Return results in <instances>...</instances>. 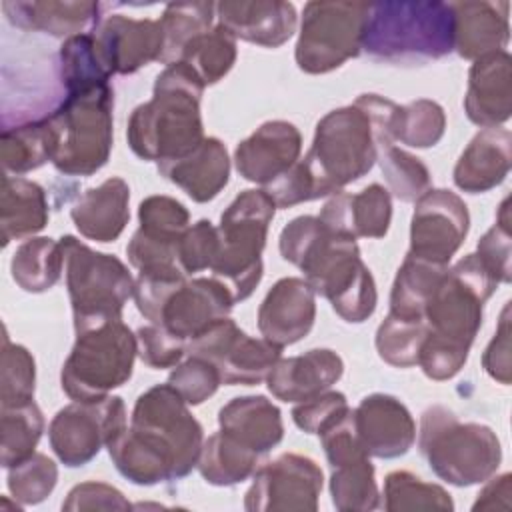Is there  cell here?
Masks as SVG:
<instances>
[{
    "mask_svg": "<svg viewBox=\"0 0 512 512\" xmlns=\"http://www.w3.org/2000/svg\"><path fill=\"white\" fill-rule=\"evenodd\" d=\"M2 466L10 468L34 454L44 432V416L34 400L2 408Z\"/></svg>",
    "mask_w": 512,
    "mask_h": 512,
    "instance_id": "44",
    "label": "cell"
},
{
    "mask_svg": "<svg viewBox=\"0 0 512 512\" xmlns=\"http://www.w3.org/2000/svg\"><path fill=\"white\" fill-rule=\"evenodd\" d=\"M482 366L490 378L496 382L508 386L510 384V372H512V362H510V302H506L498 328L490 340V344L484 350L482 356Z\"/></svg>",
    "mask_w": 512,
    "mask_h": 512,
    "instance_id": "55",
    "label": "cell"
},
{
    "mask_svg": "<svg viewBox=\"0 0 512 512\" xmlns=\"http://www.w3.org/2000/svg\"><path fill=\"white\" fill-rule=\"evenodd\" d=\"M216 4L212 2H172L164 8L160 26L164 34V52L160 62L174 64L184 46L196 36L208 32L214 22Z\"/></svg>",
    "mask_w": 512,
    "mask_h": 512,
    "instance_id": "40",
    "label": "cell"
},
{
    "mask_svg": "<svg viewBox=\"0 0 512 512\" xmlns=\"http://www.w3.org/2000/svg\"><path fill=\"white\" fill-rule=\"evenodd\" d=\"M6 470L8 490L12 498L22 506H34L44 502L58 482V468L54 460L40 452L30 454L28 458Z\"/></svg>",
    "mask_w": 512,
    "mask_h": 512,
    "instance_id": "47",
    "label": "cell"
},
{
    "mask_svg": "<svg viewBox=\"0 0 512 512\" xmlns=\"http://www.w3.org/2000/svg\"><path fill=\"white\" fill-rule=\"evenodd\" d=\"M126 430L170 480H180L196 468L204 430L186 400L168 382L138 396Z\"/></svg>",
    "mask_w": 512,
    "mask_h": 512,
    "instance_id": "7",
    "label": "cell"
},
{
    "mask_svg": "<svg viewBox=\"0 0 512 512\" xmlns=\"http://www.w3.org/2000/svg\"><path fill=\"white\" fill-rule=\"evenodd\" d=\"M330 468V496L336 510L368 512L380 506V492L370 456H354Z\"/></svg>",
    "mask_w": 512,
    "mask_h": 512,
    "instance_id": "38",
    "label": "cell"
},
{
    "mask_svg": "<svg viewBox=\"0 0 512 512\" xmlns=\"http://www.w3.org/2000/svg\"><path fill=\"white\" fill-rule=\"evenodd\" d=\"M454 14V50L464 60H478L504 50L510 36L508 2H450Z\"/></svg>",
    "mask_w": 512,
    "mask_h": 512,
    "instance_id": "27",
    "label": "cell"
},
{
    "mask_svg": "<svg viewBox=\"0 0 512 512\" xmlns=\"http://www.w3.org/2000/svg\"><path fill=\"white\" fill-rule=\"evenodd\" d=\"M300 150L302 136L292 122L268 120L236 146L234 166L244 180L268 186L300 160Z\"/></svg>",
    "mask_w": 512,
    "mask_h": 512,
    "instance_id": "20",
    "label": "cell"
},
{
    "mask_svg": "<svg viewBox=\"0 0 512 512\" xmlns=\"http://www.w3.org/2000/svg\"><path fill=\"white\" fill-rule=\"evenodd\" d=\"M300 164L314 200L342 192L368 174L376 164V128L366 108L354 100L322 116Z\"/></svg>",
    "mask_w": 512,
    "mask_h": 512,
    "instance_id": "4",
    "label": "cell"
},
{
    "mask_svg": "<svg viewBox=\"0 0 512 512\" xmlns=\"http://www.w3.org/2000/svg\"><path fill=\"white\" fill-rule=\"evenodd\" d=\"M344 374L342 358L330 348H312L280 358L266 376V386L282 402H304L330 390Z\"/></svg>",
    "mask_w": 512,
    "mask_h": 512,
    "instance_id": "24",
    "label": "cell"
},
{
    "mask_svg": "<svg viewBox=\"0 0 512 512\" xmlns=\"http://www.w3.org/2000/svg\"><path fill=\"white\" fill-rule=\"evenodd\" d=\"M274 212V200L260 188L240 192L220 216L218 254L210 270L230 290L234 304L246 300L262 280V250Z\"/></svg>",
    "mask_w": 512,
    "mask_h": 512,
    "instance_id": "8",
    "label": "cell"
},
{
    "mask_svg": "<svg viewBox=\"0 0 512 512\" xmlns=\"http://www.w3.org/2000/svg\"><path fill=\"white\" fill-rule=\"evenodd\" d=\"M216 16L236 40L264 48L288 42L298 24L294 4L282 0H226L216 4Z\"/></svg>",
    "mask_w": 512,
    "mask_h": 512,
    "instance_id": "22",
    "label": "cell"
},
{
    "mask_svg": "<svg viewBox=\"0 0 512 512\" xmlns=\"http://www.w3.org/2000/svg\"><path fill=\"white\" fill-rule=\"evenodd\" d=\"M318 218L332 232L350 238H382L390 228L392 198L380 184H370L356 194L336 192Z\"/></svg>",
    "mask_w": 512,
    "mask_h": 512,
    "instance_id": "25",
    "label": "cell"
},
{
    "mask_svg": "<svg viewBox=\"0 0 512 512\" xmlns=\"http://www.w3.org/2000/svg\"><path fill=\"white\" fill-rule=\"evenodd\" d=\"M316 320V292L304 278H280L258 308L262 338L284 348L300 342Z\"/></svg>",
    "mask_w": 512,
    "mask_h": 512,
    "instance_id": "21",
    "label": "cell"
},
{
    "mask_svg": "<svg viewBox=\"0 0 512 512\" xmlns=\"http://www.w3.org/2000/svg\"><path fill=\"white\" fill-rule=\"evenodd\" d=\"M350 410L348 400L342 392L326 390L304 402H298L292 410L294 424L306 434H322L336 424Z\"/></svg>",
    "mask_w": 512,
    "mask_h": 512,
    "instance_id": "52",
    "label": "cell"
},
{
    "mask_svg": "<svg viewBox=\"0 0 512 512\" xmlns=\"http://www.w3.org/2000/svg\"><path fill=\"white\" fill-rule=\"evenodd\" d=\"M204 84L182 62L168 64L154 82L152 98L134 108L126 138L148 162H170L192 152L206 136L200 116Z\"/></svg>",
    "mask_w": 512,
    "mask_h": 512,
    "instance_id": "2",
    "label": "cell"
},
{
    "mask_svg": "<svg viewBox=\"0 0 512 512\" xmlns=\"http://www.w3.org/2000/svg\"><path fill=\"white\" fill-rule=\"evenodd\" d=\"M6 506H8V498H6V496H4V498H2V504H0V512H2V510H4V508H6ZM12 508H14V510H20V508H22V504H18V502H14V504H12Z\"/></svg>",
    "mask_w": 512,
    "mask_h": 512,
    "instance_id": "57",
    "label": "cell"
},
{
    "mask_svg": "<svg viewBox=\"0 0 512 512\" xmlns=\"http://www.w3.org/2000/svg\"><path fill=\"white\" fill-rule=\"evenodd\" d=\"M468 228L470 214L464 200L452 190L430 188L414 204L408 254L448 266Z\"/></svg>",
    "mask_w": 512,
    "mask_h": 512,
    "instance_id": "16",
    "label": "cell"
},
{
    "mask_svg": "<svg viewBox=\"0 0 512 512\" xmlns=\"http://www.w3.org/2000/svg\"><path fill=\"white\" fill-rule=\"evenodd\" d=\"M48 224V200L40 184L20 178L4 176L0 194V230L2 246L12 240L32 238Z\"/></svg>",
    "mask_w": 512,
    "mask_h": 512,
    "instance_id": "32",
    "label": "cell"
},
{
    "mask_svg": "<svg viewBox=\"0 0 512 512\" xmlns=\"http://www.w3.org/2000/svg\"><path fill=\"white\" fill-rule=\"evenodd\" d=\"M384 510L404 512V510H438L452 512L454 502L450 494L432 482H424L408 470H394L384 478Z\"/></svg>",
    "mask_w": 512,
    "mask_h": 512,
    "instance_id": "43",
    "label": "cell"
},
{
    "mask_svg": "<svg viewBox=\"0 0 512 512\" xmlns=\"http://www.w3.org/2000/svg\"><path fill=\"white\" fill-rule=\"evenodd\" d=\"M322 480V470L312 458L284 452L254 472L244 508L248 512H314Z\"/></svg>",
    "mask_w": 512,
    "mask_h": 512,
    "instance_id": "15",
    "label": "cell"
},
{
    "mask_svg": "<svg viewBox=\"0 0 512 512\" xmlns=\"http://www.w3.org/2000/svg\"><path fill=\"white\" fill-rule=\"evenodd\" d=\"M168 384L186 400L188 406H198L208 400L222 382L212 362L200 356H188L172 368Z\"/></svg>",
    "mask_w": 512,
    "mask_h": 512,
    "instance_id": "49",
    "label": "cell"
},
{
    "mask_svg": "<svg viewBox=\"0 0 512 512\" xmlns=\"http://www.w3.org/2000/svg\"><path fill=\"white\" fill-rule=\"evenodd\" d=\"M92 34L102 54V60L112 76L134 74L142 66L160 60L164 52V34L160 20H136L124 14H112L100 20Z\"/></svg>",
    "mask_w": 512,
    "mask_h": 512,
    "instance_id": "18",
    "label": "cell"
},
{
    "mask_svg": "<svg viewBox=\"0 0 512 512\" xmlns=\"http://www.w3.org/2000/svg\"><path fill=\"white\" fill-rule=\"evenodd\" d=\"M126 430V406L120 396L72 402L56 412L48 426L50 448L68 468L88 464Z\"/></svg>",
    "mask_w": 512,
    "mask_h": 512,
    "instance_id": "13",
    "label": "cell"
},
{
    "mask_svg": "<svg viewBox=\"0 0 512 512\" xmlns=\"http://www.w3.org/2000/svg\"><path fill=\"white\" fill-rule=\"evenodd\" d=\"M498 282L474 254H466L448 268L440 286L424 308L428 334L456 348L468 350L482 326V312Z\"/></svg>",
    "mask_w": 512,
    "mask_h": 512,
    "instance_id": "11",
    "label": "cell"
},
{
    "mask_svg": "<svg viewBox=\"0 0 512 512\" xmlns=\"http://www.w3.org/2000/svg\"><path fill=\"white\" fill-rule=\"evenodd\" d=\"M158 172L182 188L194 202H210L228 184L230 158L226 146L218 138L208 136L186 156L160 162Z\"/></svg>",
    "mask_w": 512,
    "mask_h": 512,
    "instance_id": "28",
    "label": "cell"
},
{
    "mask_svg": "<svg viewBox=\"0 0 512 512\" xmlns=\"http://www.w3.org/2000/svg\"><path fill=\"white\" fill-rule=\"evenodd\" d=\"M368 6L366 2H308L294 50L298 68L306 74H328L358 56Z\"/></svg>",
    "mask_w": 512,
    "mask_h": 512,
    "instance_id": "12",
    "label": "cell"
},
{
    "mask_svg": "<svg viewBox=\"0 0 512 512\" xmlns=\"http://www.w3.org/2000/svg\"><path fill=\"white\" fill-rule=\"evenodd\" d=\"M10 24L22 30L70 38L92 32L100 22V2H2Z\"/></svg>",
    "mask_w": 512,
    "mask_h": 512,
    "instance_id": "31",
    "label": "cell"
},
{
    "mask_svg": "<svg viewBox=\"0 0 512 512\" xmlns=\"http://www.w3.org/2000/svg\"><path fill=\"white\" fill-rule=\"evenodd\" d=\"M446 272V264H436L406 254L392 284L390 312L402 318L424 320V308L434 290L440 286Z\"/></svg>",
    "mask_w": 512,
    "mask_h": 512,
    "instance_id": "34",
    "label": "cell"
},
{
    "mask_svg": "<svg viewBox=\"0 0 512 512\" xmlns=\"http://www.w3.org/2000/svg\"><path fill=\"white\" fill-rule=\"evenodd\" d=\"M60 244L74 330L80 332L110 320H122L124 304L134 292V278L124 262L112 254L92 250L70 234L62 236Z\"/></svg>",
    "mask_w": 512,
    "mask_h": 512,
    "instance_id": "9",
    "label": "cell"
},
{
    "mask_svg": "<svg viewBox=\"0 0 512 512\" xmlns=\"http://www.w3.org/2000/svg\"><path fill=\"white\" fill-rule=\"evenodd\" d=\"M428 334L424 320L402 318L392 312L382 320L376 330L378 356L396 368H410L418 362L420 346Z\"/></svg>",
    "mask_w": 512,
    "mask_h": 512,
    "instance_id": "45",
    "label": "cell"
},
{
    "mask_svg": "<svg viewBox=\"0 0 512 512\" xmlns=\"http://www.w3.org/2000/svg\"><path fill=\"white\" fill-rule=\"evenodd\" d=\"M278 246L282 258L304 272V280L344 322L360 324L374 314L378 292L356 238L332 232L318 216L306 214L282 228Z\"/></svg>",
    "mask_w": 512,
    "mask_h": 512,
    "instance_id": "1",
    "label": "cell"
},
{
    "mask_svg": "<svg viewBox=\"0 0 512 512\" xmlns=\"http://www.w3.org/2000/svg\"><path fill=\"white\" fill-rule=\"evenodd\" d=\"M446 130V116L438 102L420 98L404 106L394 108L390 134L394 142H402L410 148L436 146Z\"/></svg>",
    "mask_w": 512,
    "mask_h": 512,
    "instance_id": "41",
    "label": "cell"
},
{
    "mask_svg": "<svg viewBox=\"0 0 512 512\" xmlns=\"http://www.w3.org/2000/svg\"><path fill=\"white\" fill-rule=\"evenodd\" d=\"M114 90L110 84L66 94L62 104L48 114L50 162L66 176L98 172L112 150Z\"/></svg>",
    "mask_w": 512,
    "mask_h": 512,
    "instance_id": "6",
    "label": "cell"
},
{
    "mask_svg": "<svg viewBox=\"0 0 512 512\" xmlns=\"http://www.w3.org/2000/svg\"><path fill=\"white\" fill-rule=\"evenodd\" d=\"M418 450L440 480L458 488L486 482L502 462L500 440L490 426L460 422L442 404L422 412Z\"/></svg>",
    "mask_w": 512,
    "mask_h": 512,
    "instance_id": "5",
    "label": "cell"
},
{
    "mask_svg": "<svg viewBox=\"0 0 512 512\" xmlns=\"http://www.w3.org/2000/svg\"><path fill=\"white\" fill-rule=\"evenodd\" d=\"M138 234L164 244H178L190 226V214L172 196H148L138 206Z\"/></svg>",
    "mask_w": 512,
    "mask_h": 512,
    "instance_id": "46",
    "label": "cell"
},
{
    "mask_svg": "<svg viewBox=\"0 0 512 512\" xmlns=\"http://www.w3.org/2000/svg\"><path fill=\"white\" fill-rule=\"evenodd\" d=\"M234 306L230 290L212 278H192L180 282L166 298L158 326L168 328L172 334L186 342L206 332L216 322L228 318Z\"/></svg>",
    "mask_w": 512,
    "mask_h": 512,
    "instance_id": "19",
    "label": "cell"
},
{
    "mask_svg": "<svg viewBox=\"0 0 512 512\" xmlns=\"http://www.w3.org/2000/svg\"><path fill=\"white\" fill-rule=\"evenodd\" d=\"M130 188L120 176L88 188L72 206L70 218L78 232L96 242H114L130 220Z\"/></svg>",
    "mask_w": 512,
    "mask_h": 512,
    "instance_id": "29",
    "label": "cell"
},
{
    "mask_svg": "<svg viewBox=\"0 0 512 512\" xmlns=\"http://www.w3.org/2000/svg\"><path fill=\"white\" fill-rule=\"evenodd\" d=\"M136 356V334L122 320L80 330L60 372L62 390L76 402L102 400L130 380Z\"/></svg>",
    "mask_w": 512,
    "mask_h": 512,
    "instance_id": "10",
    "label": "cell"
},
{
    "mask_svg": "<svg viewBox=\"0 0 512 512\" xmlns=\"http://www.w3.org/2000/svg\"><path fill=\"white\" fill-rule=\"evenodd\" d=\"M0 156L6 172L24 174L50 162V138L46 120H30L14 128H4Z\"/></svg>",
    "mask_w": 512,
    "mask_h": 512,
    "instance_id": "42",
    "label": "cell"
},
{
    "mask_svg": "<svg viewBox=\"0 0 512 512\" xmlns=\"http://www.w3.org/2000/svg\"><path fill=\"white\" fill-rule=\"evenodd\" d=\"M376 162L388 184L386 190L400 202H416L432 188L430 172L424 162L398 148L384 132H376Z\"/></svg>",
    "mask_w": 512,
    "mask_h": 512,
    "instance_id": "36",
    "label": "cell"
},
{
    "mask_svg": "<svg viewBox=\"0 0 512 512\" xmlns=\"http://www.w3.org/2000/svg\"><path fill=\"white\" fill-rule=\"evenodd\" d=\"M58 72L66 94L106 86L112 76L92 32L76 34L62 42L58 52Z\"/></svg>",
    "mask_w": 512,
    "mask_h": 512,
    "instance_id": "37",
    "label": "cell"
},
{
    "mask_svg": "<svg viewBox=\"0 0 512 512\" xmlns=\"http://www.w3.org/2000/svg\"><path fill=\"white\" fill-rule=\"evenodd\" d=\"M356 438L374 458L404 456L416 440V422L410 410L392 394L374 392L352 410Z\"/></svg>",
    "mask_w": 512,
    "mask_h": 512,
    "instance_id": "17",
    "label": "cell"
},
{
    "mask_svg": "<svg viewBox=\"0 0 512 512\" xmlns=\"http://www.w3.org/2000/svg\"><path fill=\"white\" fill-rule=\"evenodd\" d=\"M178 264L180 270L190 276L194 272L206 270L212 266L218 254V230L210 220H198L188 226L178 242Z\"/></svg>",
    "mask_w": 512,
    "mask_h": 512,
    "instance_id": "51",
    "label": "cell"
},
{
    "mask_svg": "<svg viewBox=\"0 0 512 512\" xmlns=\"http://www.w3.org/2000/svg\"><path fill=\"white\" fill-rule=\"evenodd\" d=\"M132 504L124 498V494L104 482H82L76 484L66 500L62 502V510H130Z\"/></svg>",
    "mask_w": 512,
    "mask_h": 512,
    "instance_id": "54",
    "label": "cell"
},
{
    "mask_svg": "<svg viewBox=\"0 0 512 512\" xmlns=\"http://www.w3.org/2000/svg\"><path fill=\"white\" fill-rule=\"evenodd\" d=\"M188 66L206 86L224 78L236 62V38L220 24L190 40L178 60Z\"/></svg>",
    "mask_w": 512,
    "mask_h": 512,
    "instance_id": "39",
    "label": "cell"
},
{
    "mask_svg": "<svg viewBox=\"0 0 512 512\" xmlns=\"http://www.w3.org/2000/svg\"><path fill=\"white\" fill-rule=\"evenodd\" d=\"M218 426L260 456L278 446L284 436L280 408L266 396L232 398L218 410Z\"/></svg>",
    "mask_w": 512,
    "mask_h": 512,
    "instance_id": "30",
    "label": "cell"
},
{
    "mask_svg": "<svg viewBox=\"0 0 512 512\" xmlns=\"http://www.w3.org/2000/svg\"><path fill=\"white\" fill-rule=\"evenodd\" d=\"M512 160L508 128H482L460 154L452 180L468 194H482L504 182Z\"/></svg>",
    "mask_w": 512,
    "mask_h": 512,
    "instance_id": "26",
    "label": "cell"
},
{
    "mask_svg": "<svg viewBox=\"0 0 512 512\" xmlns=\"http://www.w3.org/2000/svg\"><path fill=\"white\" fill-rule=\"evenodd\" d=\"M64 250L60 240L38 236L24 240L10 262L14 282L30 294L50 290L62 276Z\"/></svg>",
    "mask_w": 512,
    "mask_h": 512,
    "instance_id": "35",
    "label": "cell"
},
{
    "mask_svg": "<svg viewBox=\"0 0 512 512\" xmlns=\"http://www.w3.org/2000/svg\"><path fill=\"white\" fill-rule=\"evenodd\" d=\"M454 50L450 2L384 0L368 6L360 52L386 64H426Z\"/></svg>",
    "mask_w": 512,
    "mask_h": 512,
    "instance_id": "3",
    "label": "cell"
},
{
    "mask_svg": "<svg viewBox=\"0 0 512 512\" xmlns=\"http://www.w3.org/2000/svg\"><path fill=\"white\" fill-rule=\"evenodd\" d=\"M260 458L258 452L218 430L204 440L196 468L212 486H236L254 476Z\"/></svg>",
    "mask_w": 512,
    "mask_h": 512,
    "instance_id": "33",
    "label": "cell"
},
{
    "mask_svg": "<svg viewBox=\"0 0 512 512\" xmlns=\"http://www.w3.org/2000/svg\"><path fill=\"white\" fill-rule=\"evenodd\" d=\"M36 388V364L32 354L2 338V368H0V406H18L34 400Z\"/></svg>",
    "mask_w": 512,
    "mask_h": 512,
    "instance_id": "48",
    "label": "cell"
},
{
    "mask_svg": "<svg viewBox=\"0 0 512 512\" xmlns=\"http://www.w3.org/2000/svg\"><path fill=\"white\" fill-rule=\"evenodd\" d=\"M512 58L506 50L490 52L474 60L468 72L464 112L482 128L502 126L512 112Z\"/></svg>",
    "mask_w": 512,
    "mask_h": 512,
    "instance_id": "23",
    "label": "cell"
},
{
    "mask_svg": "<svg viewBox=\"0 0 512 512\" xmlns=\"http://www.w3.org/2000/svg\"><path fill=\"white\" fill-rule=\"evenodd\" d=\"M136 342L140 360L156 370L174 368L186 354V340L158 324L138 328Z\"/></svg>",
    "mask_w": 512,
    "mask_h": 512,
    "instance_id": "53",
    "label": "cell"
},
{
    "mask_svg": "<svg viewBox=\"0 0 512 512\" xmlns=\"http://www.w3.org/2000/svg\"><path fill=\"white\" fill-rule=\"evenodd\" d=\"M186 354L212 362L222 384L254 386L266 380L272 366L282 358V348L266 338L248 336L228 316L188 340Z\"/></svg>",
    "mask_w": 512,
    "mask_h": 512,
    "instance_id": "14",
    "label": "cell"
},
{
    "mask_svg": "<svg viewBox=\"0 0 512 512\" xmlns=\"http://www.w3.org/2000/svg\"><path fill=\"white\" fill-rule=\"evenodd\" d=\"M510 198H504L496 224L478 240L476 256L498 284L510 282Z\"/></svg>",
    "mask_w": 512,
    "mask_h": 512,
    "instance_id": "50",
    "label": "cell"
},
{
    "mask_svg": "<svg viewBox=\"0 0 512 512\" xmlns=\"http://www.w3.org/2000/svg\"><path fill=\"white\" fill-rule=\"evenodd\" d=\"M512 474L490 476L484 488L478 492L472 510H510V492H512Z\"/></svg>",
    "mask_w": 512,
    "mask_h": 512,
    "instance_id": "56",
    "label": "cell"
}]
</instances>
